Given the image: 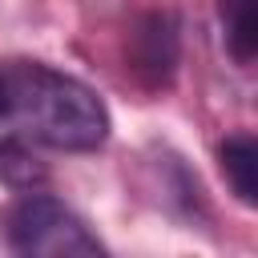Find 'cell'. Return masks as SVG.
Wrapping results in <instances>:
<instances>
[{
    "label": "cell",
    "instance_id": "6da1fadb",
    "mask_svg": "<svg viewBox=\"0 0 258 258\" xmlns=\"http://www.w3.org/2000/svg\"><path fill=\"white\" fill-rule=\"evenodd\" d=\"M0 77H4V105L28 137L69 153H89L105 145L109 109L77 77L36 60H16Z\"/></svg>",
    "mask_w": 258,
    "mask_h": 258
},
{
    "label": "cell",
    "instance_id": "7a4b0ae2",
    "mask_svg": "<svg viewBox=\"0 0 258 258\" xmlns=\"http://www.w3.org/2000/svg\"><path fill=\"white\" fill-rule=\"evenodd\" d=\"M4 238L16 254H36V258H97L105 246L89 226L56 198L48 194H28L4 214Z\"/></svg>",
    "mask_w": 258,
    "mask_h": 258
},
{
    "label": "cell",
    "instance_id": "3957f363",
    "mask_svg": "<svg viewBox=\"0 0 258 258\" xmlns=\"http://www.w3.org/2000/svg\"><path fill=\"white\" fill-rule=\"evenodd\" d=\"M129 60H133V73H137L149 89L169 85V77H173V69H177V24H173L169 12H149V16L137 24Z\"/></svg>",
    "mask_w": 258,
    "mask_h": 258
},
{
    "label": "cell",
    "instance_id": "277c9868",
    "mask_svg": "<svg viewBox=\"0 0 258 258\" xmlns=\"http://www.w3.org/2000/svg\"><path fill=\"white\" fill-rule=\"evenodd\" d=\"M222 169H226L234 194L246 206H258V141L250 133H234L222 145Z\"/></svg>",
    "mask_w": 258,
    "mask_h": 258
},
{
    "label": "cell",
    "instance_id": "5b68a950",
    "mask_svg": "<svg viewBox=\"0 0 258 258\" xmlns=\"http://www.w3.org/2000/svg\"><path fill=\"white\" fill-rule=\"evenodd\" d=\"M226 44L238 64H250L258 52V0H222Z\"/></svg>",
    "mask_w": 258,
    "mask_h": 258
},
{
    "label": "cell",
    "instance_id": "8992f818",
    "mask_svg": "<svg viewBox=\"0 0 258 258\" xmlns=\"http://www.w3.org/2000/svg\"><path fill=\"white\" fill-rule=\"evenodd\" d=\"M48 173H44V165L28 153V149H20L16 141H0V181L4 185H12V189H32V185H40Z\"/></svg>",
    "mask_w": 258,
    "mask_h": 258
},
{
    "label": "cell",
    "instance_id": "52a82bcc",
    "mask_svg": "<svg viewBox=\"0 0 258 258\" xmlns=\"http://www.w3.org/2000/svg\"><path fill=\"white\" fill-rule=\"evenodd\" d=\"M0 117H8V105H4V77H0Z\"/></svg>",
    "mask_w": 258,
    "mask_h": 258
}]
</instances>
